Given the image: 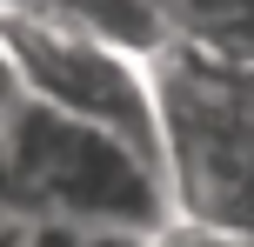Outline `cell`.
I'll return each mask as SVG.
<instances>
[{
    "instance_id": "cell-1",
    "label": "cell",
    "mask_w": 254,
    "mask_h": 247,
    "mask_svg": "<svg viewBox=\"0 0 254 247\" xmlns=\"http://www.w3.org/2000/svg\"><path fill=\"white\" fill-rule=\"evenodd\" d=\"M0 134H7V160H13V200L27 221H80L140 241L174 221L167 174L147 154H134L121 134L74 120L34 94L7 107Z\"/></svg>"
},
{
    "instance_id": "cell-2",
    "label": "cell",
    "mask_w": 254,
    "mask_h": 247,
    "mask_svg": "<svg viewBox=\"0 0 254 247\" xmlns=\"http://www.w3.org/2000/svg\"><path fill=\"white\" fill-rule=\"evenodd\" d=\"M174 214L254 227V67L167 40L147 60Z\"/></svg>"
},
{
    "instance_id": "cell-3",
    "label": "cell",
    "mask_w": 254,
    "mask_h": 247,
    "mask_svg": "<svg viewBox=\"0 0 254 247\" xmlns=\"http://www.w3.org/2000/svg\"><path fill=\"white\" fill-rule=\"evenodd\" d=\"M0 53L20 74V94L121 134L134 154H147L167 174L161 114H154V87H147V60L140 53L114 47L101 34H80V27L54 20L40 7H20V0H0Z\"/></svg>"
},
{
    "instance_id": "cell-4",
    "label": "cell",
    "mask_w": 254,
    "mask_h": 247,
    "mask_svg": "<svg viewBox=\"0 0 254 247\" xmlns=\"http://www.w3.org/2000/svg\"><path fill=\"white\" fill-rule=\"evenodd\" d=\"M20 7H40V13H54V20L80 27V34H101V40H114V47L140 53V60H154V53L174 40L167 0H20Z\"/></svg>"
},
{
    "instance_id": "cell-5",
    "label": "cell",
    "mask_w": 254,
    "mask_h": 247,
    "mask_svg": "<svg viewBox=\"0 0 254 247\" xmlns=\"http://www.w3.org/2000/svg\"><path fill=\"white\" fill-rule=\"evenodd\" d=\"M167 20H174V40L254 67V0H167Z\"/></svg>"
},
{
    "instance_id": "cell-6",
    "label": "cell",
    "mask_w": 254,
    "mask_h": 247,
    "mask_svg": "<svg viewBox=\"0 0 254 247\" xmlns=\"http://www.w3.org/2000/svg\"><path fill=\"white\" fill-rule=\"evenodd\" d=\"M147 247H254V227H221V221L174 214L161 234H147Z\"/></svg>"
},
{
    "instance_id": "cell-7",
    "label": "cell",
    "mask_w": 254,
    "mask_h": 247,
    "mask_svg": "<svg viewBox=\"0 0 254 247\" xmlns=\"http://www.w3.org/2000/svg\"><path fill=\"white\" fill-rule=\"evenodd\" d=\"M34 247H147V241L114 234V227H80V221H34Z\"/></svg>"
},
{
    "instance_id": "cell-8",
    "label": "cell",
    "mask_w": 254,
    "mask_h": 247,
    "mask_svg": "<svg viewBox=\"0 0 254 247\" xmlns=\"http://www.w3.org/2000/svg\"><path fill=\"white\" fill-rule=\"evenodd\" d=\"M0 247H34V221L20 207H0Z\"/></svg>"
},
{
    "instance_id": "cell-9",
    "label": "cell",
    "mask_w": 254,
    "mask_h": 247,
    "mask_svg": "<svg viewBox=\"0 0 254 247\" xmlns=\"http://www.w3.org/2000/svg\"><path fill=\"white\" fill-rule=\"evenodd\" d=\"M20 100V74L7 67V53H0V120H7V107Z\"/></svg>"
},
{
    "instance_id": "cell-10",
    "label": "cell",
    "mask_w": 254,
    "mask_h": 247,
    "mask_svg": "<svg viewBox=\"0 0 254 247\" xmlns=\"http://www.w3.org/2000/svg\"><path fill=\"white\" fill-rule=\"evenodd\" d=\"M0 207H20V200H13V160H7V134H0Z\"/></svg>"
}]
</instances>
